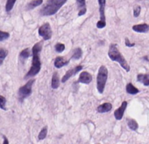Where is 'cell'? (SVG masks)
Instances as JSON below:
<instances>
[{"label":"cell","instance_id":"1","mask_svg":"<svg viewBox=\"0 0 149 144\" xmlns=\"http://www.w3.org/2000/svg\"><path fill=\"white\" fill-rule=\"evenodd\" d=\"M42 49V42H37L36 44L33 45L32 53H33V61H32V67L26 75V78L33 77L36 76L41 69V61H40V57L39 54Z\"/></svg>","mask_w":149,"mask_h":144},{"label":"cell","instance_id":"2","mask_svg":"<svg viewBox=\"0 0 149 144\" xmlns=\"http://www.w3.org/2000/svg\"><path fill=\"white\" fill-rule=\"evenodd\" d=\"M108 56L109 58L113 61H117L120 64V66L126 71L129 72L130 71V65L128 64V63L126 61L125 58L122 55V54L120 53L118 45L115 43H112L109 47V50H108Z\"/></svg>","mask_w":149,"mask_h":144},{"label":"cell","instance_id":"3","mask_svg":"<svg viewBox=\"0 0 149 144\" xmlns=\"http://www.w3.org/2000/svg\"><path fill=\"white\" fill-rule=\"evenodd\" d=\"M68 0H48L46 4L39 10V13L42 16H52L54 15Z\"/></svg>","mask_w":149,"mask_h":144},{"label":"cell","instance_id":"4","mask_svg":"<svg viewBox=\"0 0 149 144\" xmlns=\"http://www.w3.org/2000/svg\"><path fill=\"white\" fill-rule=\"evenodd\" d=\"M107 79H108V70L104 65H102L98 70V73L97 76V91L100 94H103L104 91Z\"/></svg>","mask_w":149,"mask_h":144},{"label":"cell","instance_id":"5","mask_svg":"<svg viewBox=\"0 0 149 144\" xmlns=\"http://www.w3.org/2000/svg\"><path fill=\"white\" fill-rule=\"evenodd\" d=\"M34 79H31L29 80L27 83L21 86L18 90V97L20 98V100H23L24 98L29 97L32 94V88H33V85L34 84Z\"/></svg>","mask_w":149,"mask_h":144},{"label":"cell","instance_id":"6","mask_svg":"<svg viewBox=\"0 0 149 144\" xmlns=\"http://www.w3.org/2000/svg\"><path fill=\"white\" fill-rule=\"evenodd\" d=\"M99 5V14H100V19L97 23V27L99 29H102L105 27L106 26V20H105V3L106 0H97Z\"/></svg>","mask_w":149,"mask_h":144},{"label":"cell","instance_id":"7","mask_svg":"<svg viewBox=\"0 0 149 144\" xmlns=\"http://www.w3.org/2000/svg\"><path fill=\"white\" fill-rule=\"evenodd\" d=\"M39 35L44 40H48L52 37V29L49 23H44L39 28Z\"/></svg>","mask_w":149,"mask_h":144},{"label":"cell","instance_id":"8","mask_svg":"<svg viewBox=\"0 0 149 144\" xmlns=\"http://www.w3.org/2000/svg\"><path fill=\"white\" fill-rule=\"evenodd\" d=\"M82 65H77V66H76V67H74V68H72V69H70V70H69L64 74V76H62L61 82H62V83H65V82H67L71 76H75L76 73H78L80 70H82Z\"/></svg>","mask_w":149,"mask_h":144},{"label":"cell","instance_id":"9","mask_svg":"<svg viewBox=\"0 0 149 144\" xmlns=\"http://www.w3.org/2000/svg\"><path fill=\"white\" fill-rule=\"evenodd\" d=\"M126 107H127V102L126 101H123L121 106L117 110H115V112H114V117H115V119L117 120L122 119V118L124 116V113L125 112Z\"/></svg>","mask_w":149,"mask_h":144},{"label":"cell","instance_id":"10","mask_svg":"<svg viewBox=\"0 0 149 144\" xmlns=\"http://www.w3.org/2000/svg\"><path fill=\"white\" fill-rule=\"evenodd\" d=\"M92 81V76L91 74H90L88 71H82L78 78V82L82 84H85V85H89L91 83Z\"/></svg>","mask_w":149,"mask_h":144},{"label":"cell","instance_id":"11","mask_svg":"<svg viewBox=\"0 0 149 144\" xmlns=\"http://www.w3.org/2000/svg\"><path fill=\"white\" fill-rule=\"evenodd\" d=\"M69 61L67 60L65 57H62V56H58L54 59V67L57 68V69H61L62 68L63 66H65L67 64H69Z\"/></svg>","mask_w":149,"mask_h":144},{"label":"cell","instance_id":"12","mask_svg":"<svg viewBox=\"0 0 149 144\" xmlns=\"http://www.w3.org/2000/svg\"><path fill=\"white\" fill-rule=\"evenodd\" d=\"M112 109V105L109 102H106V103H103V104L100 105L97 108V113H108L110 112L111 110Z\"/></svg>","mask_w":149,"mask_h":144},{"label":"cell","instance_id":"13","mask_svg":"<svg viewBox=\"0 0 149 144\" xmlns=\"http://www.w3.org/2000/svg\"><path fill=\"white\" fill-rule=\"evenodd\" d=\"M76 3L79 8V12L78 16H82L86 13L87 9H86V0H76Z\"/></svg>","mask_w":149,"mask_h":144},{"label":"cell","instance_id":"14","mask_svg":"<svg viewBox=\"0 0 149 144\" xmlns=\"http://www.w3.org/2000/svg\"><path fill=\"white\" fill-rule=\"evenodd\" d=\"M133 30L137 33H147L149 31V25L147 24H139V25H134L133 27Z\"/></svg>","mask_w":149,"mask_h":144},{"label":"cell","instance_id":"15","mask_svg":"<svg viewBox=\"0 0 149 144\" xmlns=\"http://www.w3.org/2000/svg\"><path fill=\"white\" fill-rule=\"evenodd\" d=\"M60 76L57 72H54L52 76V80H51V86L53 89H58L60 86Z\"/></svg>","mask_w":149,"mask_h":144},{"label":"cell","instance_id":"16","mask_svg":"<svg viewBox=\"0 0 149 144\" xmlns=\"http://www.w3.org/2000/svg\"><path fill=\"white\" fill-rule=\"evenodd\" d=\"M137 80L145 86H149V74H139L137 76Z\"/></svg>","mask_w":149,"mask_h":144},{"label":"cell","instance_id":"17","mask_svg":"<svg viewBox=\"0 0 149 144\" xmlns=\"http://www.w3.org/2000/svg\"><path fill=\"white\" fill-rule=\"evenodd\" d=\"M125 90H126V92L128 93V94H130V95H135V94H137V93L139 92V91L132 83L127 84Z\"/></svg>","mask_w":149,"mask_h":144},{"label":"cell","instance_id":"18","mask_svg":"<svg viewBox=\"0 0 149 144\" xmlns=\"http://www.w3.org/2000/svg\"><path fill=\"white\" fill-rule=\"evenodd\" d=\"M127 126H128V128L131 130H133V131H137L139 128L137 121L133 119H127Z\"/></svg>","mask_w":149,"mask_h":144},{"label":"cell","instance_id":"19","mask_svg":"<svg viewBox=\"0 0 149 144\" xmlns=\"http://www.w3.org/2000/svg\"><path fill=\"white\" fill-rule=\"evenodd\" d=\"M42 3H43V0H33V1H31L27 5V10H33V9H34L37 6H39Z\"/></svg>","mask_w":149,"mask_h":144},{"label":"cell","instance_id":"20","mask_svg":"<svg viewBox=\"0 0 149 144\" xmlns=\"http://www.w3.org/2000/svg\"><path fill=\"white\" fill-rule=\"evenodd\" d=\"M82 49L80 48H76L73 51V55L71 56V59H73V60H78V59H80L82 57Z\"/></svg>","mask_w":149,"mask_h":144},{"label":"cell","instance_id":"21","mask_svg":"<svg viewBox=\"0 0 149 144\" xmlns=\"http://www.w3.org/2000/svg\"><path fill=\"white\" fill-rule=\"evenodd\" d=\"M17 0H6V4H5V10L7 12H11L15 5Z\"/></svg>","mask_w":149,"mask_h":144},{"label":"cell","instance_id":"22","mask_svg":"<svg viewBox=\"0 0 149 144\" xmlns=\"http://www.w3.org/2000/svg\"><path fill=\"white\" fill-rule=\"evenodd\" d=\"M30 55H31V50L29 48H25V49H23L22 51L20 52L19 56H20L21 59L25 60V59H27L30 56Z\"/></svg>","mask_w":149,"mask_h":144},{"label":"cell","instance_id":"23","mask_svg":"<svg viewBox=\"0 0 149 144\" xmlns=\"http://www.w3.org/2000/svg\"><path fill=\"white\" fill-rule=\"evenodd\" d=\"M8 55V51L5 50V48H0V65L3 63L4 60Z\"/></svg>","mask_w":149,"mask_h":144},{"label":"cell","instance_id":"24","mask_svg":"<svg viewBox=\"0 0 149 144\" xmlns=\"http://www.w3.org/2000/svg\"><path fill=\"white\" fill-rule=\"evenodd\" d=\"M47 134H48V128L45 127V128H43L40 130V132L39 134V136H38L39 140H40V141L41 140H44L47 137Z\"/></svg>","mask_w":149,"mask_h":144},{"label":"cell","instance_id":"25","mask_svg":"<svg viewBox=\"0 0 149 144\" xmlns=\"http://www.w3.org/2000/svg\"><path fill=\"white\" fill-rule=\"evenodd\" d=\"M0 109H2L4 111H6V98L4 96L0 95Z\"/></svg>","mask_w":149,"mask_h":144},{"label":"cell","instance_id":"26","mask_svg":"<svg viewBox=\"0 0 149 144\" xmlns=\"http://www.w3.org/2000/svg\"><path fill=\"white\" fill-rule=\"evenodd\" d=\"M54 49H55L56 52L61 53V52L64 51V49H65V45L62 44V43H57V44H55V46H54Z\"/></svg>","mask_w":149,"mask_h":144},{"label":"cell","instance_id":"27","mask_svg":"<svg viewBox=\"0 0 149 144\" xmlns=\"http://www.w3.org/2000/svg\"><path fill=\"white\" fill-rule=\"evenodd\" d=\"M10 37V34L4 31H0V42H3V40L8 39Z\"/></svg>","mask_w":149,"mask_h":144},{"label":"cell","instance_id":"28","mask_svg":"<svg viewBox=\"0 0 149 144\" xmlns=\"http://www.w3.org/2000/svg\"><path fill=\"white\" fill-rule=\"evenodd\" d=\"M140 11H141V7L139 5H137L133 10V16L134 17H139V14H140Z\"/></svg>","mask_w":149,"mask_h":144},{"label":"cell","instance_id":"29","mask_svg":"<svg viewBox=\"0 0 149 144\" xmlns=\"http://www.w3.org/2000/svg\"><path fill=\"white\" fill-rule=\"evenodd\" d=\"M125 46L126 47H133V46H135V43H131L129 42V39L125 38Z\"/></svg>","mask_w":149,"mask_h":144},{"label":"cell","instance_id":"30","mask_svg":"<svg viewBox=\"0 0 149 144\" xmlns=\"http://www.w3.org/2000/svg\"><path fill=\"white\" fill-rule=\"evenodd\" d=\"M4 140H5V141H4V144H8V143H9V141H8V140L6 139L5 136H4Z\"/></svg>","mask_w":149,"mask_h":144}]
</instances>
